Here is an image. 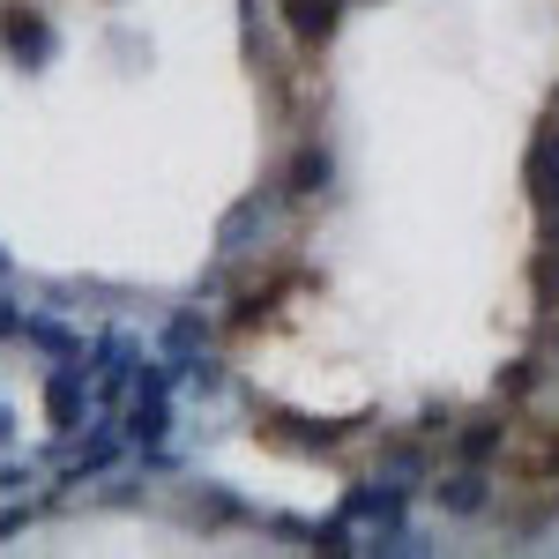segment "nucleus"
Returning <instances> with one entry per match:
<instances>
[{
    "label": "nucleus",
    "mask_w": 559,
    "mask_h": 559,
    "mask_svg": "<svg viewBox=\"0 0 559 559\" xmlns=\"http://www.w3.org/2000/svg\"><path fill=\"white\" fill-rule=\"evenodd\" d=\"M173 358H157V366H142L128 388V403H120V432H128V448H157V440H173L179 411H173Z\"/></svg>",
    "instance_id": "f257e3e1"
},
{
    "label": "nucleus",
    "mask_w": 559,
    "mask_h": 559,
    "mask_svg": "<svg viewBox=\"0 0 559 559\" xmlns=\"http://www.w3.org/2000/svg\"><path fill=\"white\" fill-rule=\"evenodd\" d=\"M90 403H97L90 366L83 358H52V366H45V426L60 432V440H75V432L90 426Z\"/></svg>",
    "instance_id": "f03ea898"
},
{
    "label": "nucleus",
    "mask_w": 559,
    "mask_h": 559,
    "mask_svg": "<svg viewBox=\"0 0 559 559\" xmlns=\"http://www.w3.org/2000/svg\"><path fill=\"white\" fill-rule=\"evenodd\" d=\"M0 52H8L15 68H52V52H60V31L45 23L38 0H0Z\"/></svg>",
    "instance_id": "7ed1b4c3"
},
{
    "label": "nucleus",
    "mask_w": 559,
    "mask_h": 559,
    "mask_svg": "<svg viewBox=\"0 0 559 559\" xmlns=\"http://www.w3.org/2000/svg\"><path fill=\"white\" fill-rule=\"evenodd\" d=\"M83 366H90V388H97V403H128L134 373H142V350H134L128 329H105V336H97V350H90Z\"/></svg>",
    "instance_id": "20e7f679"
},
{
    "label": "nucleus",
    "mask_w": 559,
    "mask_h": 559,
    "mask_svg": "<svg viewBox=\"0 0 559 559\" xmlns=\"http://www.w3.org/2000/svg\"><path fill=\"white\" fill-rule=\"evenodd\" d=\"M336 515L358 522V530H388V522H411V492L388 485V477H350L344 500H336Z\"/></svg>",
    "instance_id": "39448f33"
},
{
    "label": "nucleus",
    "mask_w": 559,
    "mask_h": 559,
    "mask_svg": "<svg viewBox=\"0 0 559 559\" xmlns=\"http://www.w3.org/2000/svg\"><path fill=\"white\" fill-rule=\"evenodd\" d=\"M432 508L455 515V522H477L492 508V471H485V463H455L448 477H432Z\"/></svg>",
    "instance_id": "423d86ee"
},
{
    "label": "nucleus",
    "mask_w": 559,
    "mask_h": 559,
    "mask_svg": "<svg viewBox=\"0 0 559 559\" xmlns=\"http://www.w3.org/2000/svg\"><path fill=\"white\" fill-rule=\"evenodd\" d=\"M261 432H269V440H284V448H299V455H336L358 426H336V418H299V411H276V403H269V426H261Z\"/></svg>",
    "instance_id": "0eeeda50"
},
{
    "label": "nucleus",
    "mask_w": 559,
    "mask_h": 559,
    "mask_svg": "<svg viewBox=\"0 0 559 559\" xmlns=\"http://www.w3.org/2000/svg\"><path fill=\"white\" fill-rule=\"evenodd\" d=\"M329 187H336V157H329L321 134H306L299 150H292V165H284V179H276V194H284V202H313V194H329Z\"/></svg>",
    "instance_id": "6e6552de"
},
{
    "label": "nucleus",
    "mask_w": 559,
    "mask_h": 559,
    "mask_svg": "<svg viewBox=\"0 0 559 559\" xmlns=\"http://www.w3.org/2000/svg\"><path fill=\"white\" fill-rule=\"evenodd\" d=\"M128 455H134V448H128V432H120V418H112V426H90L83 440L68 448V477H75V485H90V477L120 471Z\"/></svg>",
    "instance_id": "1a4fd4ad"
},
{
    "label": "nucleus",
    "mask_w": 559,
    "mask_h": 559,
    "mask_svg": "<svg viewBox=\"0 0 559 559\" xmlns=\"http://www.w3.org/2000/svg\"><path fill=\"white\" fill-rule=\"evenodd\" d=\"M448 440H455V463H500L508 455V411H477V418H455L448 426Z\"/></svg>",
    "instance_id": "9d476101"
},
{
    "label": "nucleus",
    "mask_w": 559,
    "mask_h": 559,
    "mask_svg": "<svg viewBox=\"0 0 559 559\" xmlns=\"http://www.w3.org/2000/svg\"><path fill=\"white\" fill-rule=\"evenodd\" d=\"M261 231H269V194H239V202L224 210V224H216V261L254 254Z\"/></svg>",
    "instance_id": "9b49d317"
},
{
    "label": "nucleus",
    "mask_w": 559,
    "mask_h": 559,
    "mask_svg": "<svg viewBox=\"0 0 559 559\" xmlns=\"http://www.w3.org/2000/svg\"><path fill=\"white\" fill-rule=\"evenodd\" d=\"M373 477H388V485H403V492H418V485H432L426 432H411V440H388L381 455H373Z\"/></svg>",
    "instance_id": "f8f14e48"
},
{
    "label": "nucleus",
    "mask_w": 559,
    "mask_h": 559,
    "mask_svg": "<svg viewBox=\"0 0 559 559\" xmlns=\"http://www.w3.org/2000/svg\"><path fill=\"white\" fill-rule=\"evenodd\" d=\"M284 8V31L299 45H329L336 31H344V8L350 0H276Z\"/></svg>",
    "instance_id": "ddd939ff"
},
{
    "label": "nucleus",
    "mask_w": 559,
    "mask_h": 559,
    "mask_svg": "<svg viewBox=\"0 0 559 559\" xmlns=\"http://www.w3.org/2000/svg\"><path fill=\"white\" fill-rule=\"evenodd\" d=\"M210 336H216V329H210V313H202V306H179L173 321L157 329V358H173V366H179V358L210 350Z\"/></svg>",
    "instance_id": "4468645a"
},
{
    "label": "nucleus",
    "mask_w": 559,
    "mask_h": 559,
    "mask_svg": "<svg viewBox=\"0 0 559 559\" xmlns=\"http://www.w3.org/2000/svg\"><path fill=\"white\" fill-rule=\"evenodd\" d=\"M522 187H530V202H559V128H537L530 165H522Z\"/></svg>",
    "instance_id": "2eb2a0df"
},
{
    "label": "nucleus",
    "mask_w": 559,
    "mask_h": 559,
    "mask_svg": "<svg viewBox=\"0 0 559 559\" xmlns=\"http://www.w3.org/2000/svg\"><path fill=\"white\" fill-rule=\"evenodd\" d=\"M194 522H202V530H231V522H261V515L231 485H194Z\"/></svg>",
    "instance_id": "dca6fc26"
},
{
    "label": "nucleus",
    "mask_w": 559,
    "mask_h": 559,
    "mask_svg": "<svg viewBox=\"0 0 559 559\" xmlns=\"http://www.w3.org/2000/svg\"><path fill=\"white\" fill-rule=\"evenodd\" d=\"M23 344L45 350V358H83V336L68 321H52V313H23Z\"/></svg>",
    "instance_id": "f3484780"
},
{
    "label": "nucleus",
    "mask_w": 559,
    "mask_h": 559,
    "mask_svg": "<svg viewBox=\"0 0 559 559\" xmlns=\"http://www.w3.org/2000/svg\"><path fill=\"white\" fill-rule=\"evenodd\" d=\"M173 373H179V388H187V395H224V388H231V373H224V358H210V350L179 358Z\"/></svg>",
    "instance_id": "a211bd4d"
},
{
    "label": "nucleus",
    "mask_w": 559,
    "mask_h": 559,
    "mask_svg": "<svg viewBox=\"0 0 559 559\" xmlns=\"http://www.w3.org/2000/svg\"><path fill=\"white\" fill-rule=\"evenodd\" d=\"M306 552H321V559H350V552H358V522H344V515L313 522V530H306Z\"/></svg>",
    "instance_id": "6ab92c4d"
},
{
    "label": "nucleus",
    "mask_w": 559,
    "mask_h": 559,
    "mask_svg": "<svg viewBox=\"0 0 559 559\" xmlns=\"http://www.w3.org/2000/svg\"><path fill=\"white\" fill-rule=\"evenodd\" d=\"M530 299H537V313H559V247H537V261H530Z\"/></svg>",
    "instance_id": "aec40b11"
},
{
    "label": "nucleus",
    "mask_w": 559,
    "mask_h": 559,
    "mask_svg": "<svg viewBox=\"0 0 559 559\" xmlns=\"http://www.w3.org/2000/svg\"><path fill=\"white\" fill-rule=\"evenodd\" d=\"M537 381H545V358H508V373H500L492 388H500V395H530Z\"/></svg>",
    "instance_id": "412c9836"
},
{
    "label": "nucleus",
    "mask_w": 559,
    "mask_h": 559,
    "mask_svg": "<svg viewBox=\"0 0 559 559\" xmlns=\"http://www.w3.org/2000/svg\"><path fill=\"white\" fill-rule=\"evenodd\" d=\"M23 485H38L31 463H0V500H23Z\"/></svg>",
    "instance_id": "4be33fe9"
},
{
    "label": "nucleus",
    "mask_w": 559,
    "mask_h": 559,
    "mask_svg": "<svg viewBox=\"0 0 559 559\" xmlns=\"http://www.w3.org/2000/svg\"><path fill=\"white\" fill-rule=\"evenodd\" d=\"M23 313H31V306L0 299V344H23Z\"/></svg>",
    "instance_id": "5701e85b"
},
{
    "label": "nucleus",
    "mask_w": 559,
    "mask_h": 559,
    "mask_svg": "<svg viewBox=\"0 0 559 559\" xmlns=\"http://www.w3.org/2000/svg\"><path fill=\"white\" fill-rule=\"evenodd\" d=\"M448 426H455V418H448V403H426V411H418V426H411V432H426V440H440Z\"/></svg>",
    "instance_id": "b1692460"
},
{
    "label": "nucleus",
    "mask_w": 559,
    "mask_h": 559,
    "mask_svg": "<svg viewBox=\"0 0 559 559\" xmlns=\"http://www.w3.org/2000/svg\"><path fill=\"white\" fill-rule=\"evenodd\" d=\"M537 247H559V202H537Z\"/></svg>",
    "instance_id": "393cba45"
},
{
    "label": "nucleus",
    "mask_w": 559,
    "mask_h": 559,
    "mask_svg": "<svg viewBox=\"0 0 559 559\" xmlns=\"http://www.w3.org/2000/svg\"><path fill=\"white\" fill-rule=\"evenodd\" d=\"M31 515H38L31 500H15V508H0V537H15V530H31Z\"/></svg>",
    "instance_id": "a878e982"
},
{
    "label": "nucleus",
    "mask_w": 559,
    "mask_h": 559,
    "mask_svg": "<svg viewBox=\"0 0 559 559\" xmlns=\"http://www.w3.org/2000/svg\"><path fill=\"white\" fill-rule=\"evenodd\" d=\"M15 440V411H8V395H0V448Z\"/></svg>",
    "instance_id": "bb28decb"
},
{
    "label": "nucleus",
    "mask_w": 559,
    "mask_h": 559,
    "mask_svg": "<svg viewBox=\"0 0 559 559\" xmlns=\"http://www.w3.org/2000/svg\"><path fill=\"white\" fill-rule=\"evenodd\" d=\"M552 358H559V313H552Z\"/></svg>",
    "instance_id": "cd10ccee"
},
{
    "label": "nucleus",
    "mask_w": 559,
    "mask_h": 559,
    "mask_svg": "<svg viewBox=\"0 0 559 559\" xmlns=\"http://www.w3.org/2000/svg\"><path fill=\"white\" fill-rule=\"evenodd\" d=\"M0 276H8V247H0Z\"/></svg>",
    "instance_id": "c85d7f7f"
},
{
    "label": "nucleus",
    "mask_w": 559,
    "mask_h": 559,
    "mask_svg": "<svg viewBox=\"0 0 559 559\" xmlns=\"http://www.w3.org/2000/svg\"><path fill=\"white\" fill-rule=\"evenodd\" d=\"M552 515H559V492H552Z\"/></svg>",
    "instance_id": "c756f323"
}]
</instances>
